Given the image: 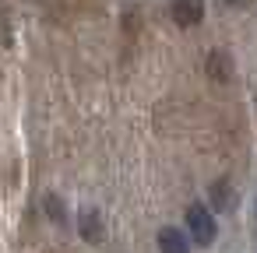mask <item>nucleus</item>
Returning <instances> with one entry per match:
<instances>
[{"instance_id": "7ed1b4c3", "label": "nucleus", "mask_w": 257, "mask_h": 253, "mask_svg": "<svg viewBox=\"0 0 257 253\" xmlns=\"http://www.w3.org/2000/svg\"><path fill=\"white\" fill-rule=\"evenodd\" d=\"M78 232H81L85 242H102V218H99L95 207H81V214H78Z\"/></svg>"}, {"instance_id": "f03ea898", "label": "nucleus", "mask_w": 257, "mask_h": 253, "mask_svg": "<svg viewBox=\"0 0 257 253\" xmlns=\"http://www.w3.org/2000/svg\"><path fill=\"white\" fill-rule=\"evenodd\" d=\"M173 18L180 29H194L204 18V0H173Z\"/></svg>"}, {"instance_id": "423d86ee", "label": "nucleus", "mask_w": 257, "mask_h": 253, "mask_svg": "<svg viewBox=\"0 0 257 253\" xmlns=\"http://www.w3.org/2000/svg\"><path fill=\"white\" fill-rule=\"evenodd\" d=\"M208 78L211 81H229L232 78V60L225 50H211L208 53Z\"/></svg>"}, {"instance_id": "6e6552de", "label": "nucleus", "mask_w": 257, "mask_h": 253, "mask_svg": "<svg viewBox=\"0 0 257 253\" xmlns=\"http://www.w3.org/2000/svg\"><path fill=\"white\" fill-rule=\"evenodd\" d=\"M225 4H239V0H225Z\"/></svg>"}, {"instance_id": "0eeeda50", "label": "nucleus", "mask_w": 257, "mask_h": 253, "mask_svg": "<svg viewBox=\"0 0 257 253\" xmlns=\"http://www.w3.org/2000/svg\"><path fill=\"white\" fill-rule=\"evenodd\" d=\"M46 214H50L53 221H64V200H60L57 193H50V197H46Z\"/></svg>"}, {"instance_id": "39448f33", "label": "nucleus", "mask_w": 257, "mask_h": 253, "mask_svg": "<svg viewBox=\"0 0 257 253\" xmlns=\"http://www.w3.org/2000/svg\"><path fill=\"white\" fill-rule=\"evenodd\" d=\"M211 207H215V211H222V214L236 211V186H232V183H225V179L211 183Z\"/></svg>"}, {"instance_id": "20e7f679", "label": "nucleus", "mask_w": 257, "mask_h": 253, "mask_svg": "<svg viewBox=\"0 0 257 253\" xmlns=\"http://www.w3.org/2000/svg\"><path fill=\"white\" fill-rule=\"evenodd\" d=\"M159 253H190V239L180 228L166 225V228H159Z\"/></svg>"}, {"instance_id": "f257e3e1", "label": "nucleus", "mask_w": 257, "mask_h": 253, "mask_svg": "<svg viewBox=\"0 0 257 253\" xmlns=\"http://www.w3.org/2000/svg\"><path fill=\"white\" fill-rule=\"evenodd\" d=\"M187 228H190V242H197V246H211L215 235H218L215 214L204 204H190L187 207Z\"/></svg>"}]
</instances>
